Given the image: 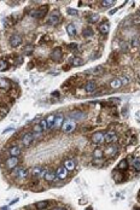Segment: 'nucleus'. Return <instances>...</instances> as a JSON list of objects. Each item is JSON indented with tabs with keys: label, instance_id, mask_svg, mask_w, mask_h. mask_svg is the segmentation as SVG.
I'll list each match as a JSON object with an SVG mask.
<instances>
[{
	"label": "nucleus",
	"instance_id": "c9c22d12",
	"mask_svg": "<svg viewBox=\"0 0 140 210\" xmlns=\"http://www.w3.org/2000/svg\"><path fill=\"white\" fill-rule=\"evenodd\" d=\"M7 112H9L7 107H5V106H1V107H0V117H5V116L7 115Z\"/></svg>",
	"mask_w": 140,
	"mask_h": 210
},
{
	"label": "nucleus",
	"instance_id": "58836bf2",
	"mask_svg": "<svg viewBox=\"0 0 140 210\" xmlns=\"http://www.w3.org/2000/svg\"><path fill=\"white\" fill-rule=\"evenodd\" d=\"M121 82H122V85H128L129 83V79L127 78V76H123V78L121 79Z\"/></svg>",
	"mask_w": 140,
	"mask_h": 210
},
{
	"label": "nucleus",
	"instance_id": "9d476101",
	"mask_svg": "<svg viewBox=\"0 0 140 210\" xmlns=\"http://www.w3.org/2000/svg\"><path fill=\"white\" fill-rule=\"evenodd\" d=\"M62 58H63V51L60 47H56L53 48V51L51 52V59L53 62H60Z\"/></svg>",
	"mask_w": 140,
	"mask_h": 210
},
{
	"label": "nucleus",
	"instance_id": "c85d7f7f",
	"mask_svg": "<svg viewBox=\"0 0 140 210\" xmlns=\"http://www.w3.org/2000/svg\"><path fill=\"white\" fill-rule=\"evenodd\" d=\"M99 15H97V13H94V15H91L90 17L87 18V21H88V23H91V24H93V23H97L98 21H99Z\"/></svg>",
	"mask_w": 140,
	"mask_h": 210
},
{
	"label": "nucleus",
	"instance_id": "20e7f679",
	"mask_svg": "<svg viewBox=\"0 0 140 210\" xmlns=\"http://www.w3.org/2000/svg\"><path fill=\"white\" fill-rule=\"evenodd\" d=\"M91 140L94 145H102L104 144V133L103 132H96L91 136Z\"/></svg>",
	"mask_w": 140,
	"mask_h": 210
},
{
	"label": "nucleus",
	"instance_id": "ddd939ff",
	"mask_svg": "<svg viewBox=\"0 0 140 210\" xmlns=\"http://www.w3.org/2000/svg\"><path fill=\"white\" fill-rule=\"evenodd\" d=\"M21 153H22V147H21L19 145H15V146L9 148V155H10V157H18Z\"/></svg>",
	"mask_w": 140,
	"mask_h": 210
},
{
	"label": "nucleus",
	"instance_id": "bb28decb",
	"mask_svg": "<svg viewBox=\"0 0 140 210\" xmlns=\"http://www.w3.org/2000/svg\"><path fill=\"white\" fill-rule=\"evenodd\" d=\"M66 32H68L69 36H75L76 35V28L74 24H69L68 27H66Z\"/></svg>",
	"mask_w": 140,
	"mask_h": 210
},
{
	"label": "nucleus",
	"instance_id": "1a4fd4ad",
	"mask_svg": "<svg viewBox=\"0 0 140 210\" xmlns=\"http://www.w3.org/2000/svg\"><path fill=\"white\" fill-rule=\"evenodd\" d=\"M34 141V133H25V134L22 136V140H21V142H22V145L24 147H29L30 145H32V142Z\"/></svg>",
	"mask_w": 140,
	"mask_h": 210
},
{
	"label": "nucleus",
	"instance_id": "7c9ffc66",
	"mask_svg": "<svg viewBox=\"0 0 140 210\" xmlns=\"http://www.w3.org/2000/svg\"><path fill=\"white\" fill-rule=\"evenodd\" d=\"M9 69V64L6 60L4 59H0V71H6Z\"/></svg>",
	"mask_w": 140,
	"mask_h": 210
},
{
	"label": "nucleus",
	"instance_id": "a19ab883",
	"mask_svg": "<svg viewBox=\"0 0 140 210\" xmlns=\"http://www.w3.org/2000/svg\"><path fill=\"white\" fill-rule=\"evenodd\" d=\"M109 101H110V103H120V99H117V98H111V99H109Z\"/></svg>",
	"mask_w": 140,
	"mask_h": 210
},
{
	"label": "nucleus",
	"instance_id": "2f4dec72",
	"mask_svg": "<svg viewBox=\"0 0 140 210\" xmlns=\"http://www.w3.org/2000/svg\"><path fill=\"white\" fill-rule=\"evenodd\" d=\"M100 4H102L103 7H110V6H112V5L115 4V1H113V0H103Z\"/></svg>",
	"mask_w": 140,
	"mask_h": 210
},
{
	"label": "nucleus",
	"instance_id": "473e14b6",
	"mask_svg": "<svg viewBox=\"0 0 140 210\" xmlns=\"http://www.w3.org/2000/svg\"><path fill=\"white\" fill-rule=\"evenodd\" d=\"M84 64V60H82L80 57H75L74 59H72V65L74 66H80Z\"/></svg>",
	"mask_w": 140,
	"mask_h": 210
},
{
	"label": "nucleus",
	"instance_id": "72a5a7b5",
	"mask_svg": "<svg viewBox=\"0 0 140 210\" xmlns=\"http://www.w3.org/2000/svg\"><path fill=\"white\" fill-rule=\"evenodd\" d=\"M103 71H104V69H103V66H100V65H99V66H96V68L93 69L92 73H93V75H100V74L103 73Z\"/></svg>",
	"mask_w": 140,
	"mask_h": 210
},
{
	"label": "nucleus",
	"instance_id": "9b49d317",
	"mask_svg": "<svg viewBox=\"0 0 140 210\" xmlns=\"http://www.w3.org/2000/svg\"><path fill=\"white\" fill-rule=\"evenodd\" d=\"M19 163V160L18 157H9L6 161H5V167H6L7 169H10V170H12V169H15Z\"/></svg>",
	"mask_w": 140,
	"mask_h": 210
},
{
	"label": "nucleus",
	"instance_id": "f03ea898",
	"mask_svg": "<svg viewBox=\"0 0 140 210\" xmlns=\"http://www.w3.org/2000/svg\"><path fill=\"white\" fill-rule=\"evenodd\" d=\"M28 174H29V172L25 168H23V167H19V168H15V169H12V175L15 176V178H17V179H24V178H27L28 176Z\"/></svg>",
	"mask_w": 140,
	"mask_h": 210
},
{
	"label": "nucleus",
	"instance_id": "aec40b11",
	"mask_svg": "<svg viewBox=\"0 0 140 210\" xmlns=\"http://www.w3.org/2000/svg\"><path fill=\"white\" fill-rule=\"evenodd\" d=\"M123 85H122V82H121V79H118V78H115L113 80H111V82H110V87L112 89H118V88H121Z\"/></svg>",
	"mask_w": 140,
	"mask_h": 210
},
{
	"label": "nucleus",
	"instance_id": "4468645a",
	"mask_svg": "<svg viewBox=\"0 0 140 210\" xmlns=\"http://www.w3.org/2000/svg\"><path fill=\"white\" fill-rule=\"evenodd\" d=\"M44 179H45V181H47V182H52V181H54L56 180V172L54 170H52V169H48V170H46L45 172V175H44Z\"/></svg>",
	"mask_w": 140,
	"mask_h": 210
},
{
	"label": "nucleus",
	"instance_id": "f3484780",
	"mask_svg": "<svg viewBox=\"0 0 140 210\" xmlns=\"http://www.w3.org/2000/svg\"><path fill=\"white\" fill-rule=\"evenodd\" d=\"M68 172H72L76 168V162L74 160H65L64 161V166H63Z\"/></svg>",
	"mask_w": 140,
	"mask_h": 210
},
{
	"label": "nucleus",
	"instance_id": "39448f33",
	"mask_svg": "<svg viewBox=\"0 0 140 210\" xmlns=\"http://www.w3.org/2000/svg\"><path fill=\"white\" fill-rule=\"evenodd\" d=\"M60 21H62V16H60V13H59L58 11H54V12L51 13V16L48 17V19H47V24H48V25H57V24H58Z\"/></svg>",
	"mask_w": 140,
	"mask_h": 210
},
{
	"label": "nucleus",
	"instance_id": "5701e85b",
	"mask_svg": "<svg viewBox=\"0 0 140 210\" xmlns=\"http://www.w3.org/2000/svg\"><path fill=\"white\" fill-rule=\"evenodd\" d=\"M70 117H71V120H82L85 117V114L82 111H72V112H70Z\"/></svg>",
	"mask_w": 140,
	"mask_h": 210
},
{
	"label": "nucleus",
	"instance_id": "a878e982",
	"mask_svg": "<svg viewBox=\"0 0 140 210\" xmlns=\"http://www.w3.org/2000/svg\"><path fill=\"white\" fill-rule=\"evenodd\" d=\"M64 122V116L59 114V115H56V120H54V127H60L63 125Z\"/></svg>",
	"mask_w": 140,
	"mask_h": 210
},
{
	"label": "nucleus",
	"instance_id": "7ed1b4c3",
	"mask_svg": "<svg viewBox=\"0 0 140 210\" xmlns=\"http://www.w3.org/2000/svg\"><path fill=\"white\" fill-rule=\"evenodd\" d=\"M75 127H76L75 121L69 119V120H65L63 122V125H62V131L65 132V133H71L72 131L75 129Z\"/></svg>",
	"mask_w": 140,
	"mask_h": 210
},
{
	"label": "nucleus",
	"instance_id": "f704fd0d",
	"mask_svg": "<svg viewBox=\"0 0 140 210\" xmlns=\"http://www.w3.org/2000/svg\"><path fill=\"white\" fill-rule=\"evenodd\" d=\"M33 132L34 133H36V134H41L44 131H42V128H41V126L38 123V125H35L34 127H33Z\"/></svg>",
	"mask_w": 140,
	"mask_h": 210
},
{
	"label": "nucleus",
	"instance_id": "ea45409f",
	"mask_svg": "<svg viewBox=\"0 0 140 210\" xmlns=\"http://www.w3.org/2000/svg\"><path fill=\"white\" fill-rule=\"evenodd\" d=\"M69 48H70L71 51H77V45H76V44H70V45H69Z\"/></svg>",
	"mask_w": 140,
	"mask_h": 210
},
{
	"label": "nucleus",
	"instance_id": "8fccbe9b",
	"mask_svg": "<svg viewBox=\"0 0 140 210\" xmlns=\"http://www.w3.org/2000/svg\"><path fill=\"white\" fill-rule=\"evenodd\" d=\"M135 210H140V208H139V209H135Z\"/></svg>",
	"mask_w": 140,
	"mask_h": 210
},
{
	"label": "nucleus",
	"instance_id": "c756f323",
	"mask_svg": "<svg viewBox=\"0 0 140 210\" xmlns=\"http://www.w3.org/2000/svg\"><path fill=\"white\" fill-rule=\"evenodd\" d=\"M82 35H84L85 38H91V36H93V30H92V28H91V27H86V28L84 29V32H82Z\"/></svg>",
	"mask_w": 140,
	"mask_h": 210
},
{
	"label": "nucleus",
	"instance_id": "393cba45",
	"mask_svg": "<svg viewBox=\"0 0 140 210\" xmlns=\"http://www.w3.org/2000/svg\"><path fill=\"white\" fill-rule=\"evenodd\" d=\"M54 120H56V115H50L47 119H46V123H47V129L54 127Z\"/></svg>",
	"mask_w": 140,
	"mask_h": 210
},
{
	"label": "nucleus",
	"instance_id": "423d86ee",
	"mask_svg": "<svg viewBox=\"0 0 140 210\" xmlns=\"http://www.w3.org/2000/svg\"><path fill=\"white\" fill-rule=\"evenodd\" d=\"M104 155H106V157H109V158H113L115 156L118 155V146L115 144L109 145L106 147V150L104 151Z\"/></svg>",
	"mask_w": 140,
	"mask_h": 210
},
{
	"label": "nucleus",
	"instance_id": "37998d69",
	"mask_svg": "<svg viewBox=\"0 0 140 210\" xmlns=\"http://www.w3.org/2000/svg\"><path fill=\"white\" fill-rule=\"evenodd\" d=\"M30 52H33V46H30V45H29V47L27 48V51H25V53H27V54H29Z\"/></svg>",
	"mask_w": 140,
	"mask_h": 210
},
{
	"label": "nucleus",
	"instance_id": "f8f14e48",
	"mask_svg": "<svg viewBox=\"0 0 140 210\" xmlns=\"http://www.w3.org/2000/svg\"><path fill=\"white\" fill-rule=\"evenodd\" d=\"M68 170L64 168V167H59L58 169L56 170V178L58 179V180H65L66 176H68Z\"/></svg>",
	"mask_w": 140,
	"mask_h": 210
},
{
	"label": "nucleus",
	"instance_id": "4c0bfd02",
	"mask_svg": "<svg viewBox=\"0 0 140 210\" xmlns=\"http://www.w3.org/2000/svg\"><path fill=\"white\" fill-rule=\"evenodd\" d=\"M68 13L70 15V16H77L79 15V11L75 9H68Z\"/></svg>",
	"mask_w": 140,
	"mask_h": 210
},
{
	"label": "nucleus",
	"instance_id": "a211bd4d",
	"mask_svg": "<svg viewBox=\"0 0 140 210\" xmlns=\"http://www.w3.org/2000/svg\"><path fill=\"white\" fill-rule=\"evenodd\" d=\"M129 163H131V166L133 167V169L135 172H140V158L133 157V158H131V162H129Z\"/></svg>",
	"mask_w": 140,
	"mask_h": 210
},
{
	"label": "nucleus",
	"instance_id": "c03bdc74",
	"mask_svg": "<svg viewBox=\"0 0 140 210\" xmlns=\"http://www.w3.org/2000/svg\"><path fill=\"white\" fill-rule=\"evenodd\" d=\"M51 95H52V97H59V92H58V91H54Z\"/></svg>",
	"mask_w": 140,
	"mask_h": 210
},
{
	"label": "nucleus",
	"instance_id": "e433bc0d",
	"mask_svg": "<svg viewBox=\"0 0 140 210\" xmlns=\"http://www.w3.org/2000/svg\"><path fill=\"white\" fill-rule=\"evenodd\" d=\"M39 125L41 126V128H42V131H46L47 129V123H46V119H42L40 122H39Z\"/></svg>",
	"mask_w": 140,
	"mask_h": 210
},
{
	"label": "nucleus",
	"instance_id": "79ce46f5",
	"mask_svg": "<svg viewBox=\"0 0 140 210\" xmlns=\"http://www.w3.org/2000/svg\"><path fill=\"white\" fill-rule=\"evenodd\" d=\"M138 45H139L138 39H133V41H132V46H134V47H135V46H138Z\"/></svg>",
	"mask_w": 140,
	"mask_h": 210
},
{
	"label": "nucleus",
	"instance_id": "4be33fe9",
	"mask_svg": "<svg viewBox=\"0 0 140 210\" xmlns=\"http://www.w3.org/2000/svg\"><path fill=\"white\" fill-rule=\"evenodd\" d=\"M48 207H50V201H40L35 204V208L38 210H45Z\"/></svg>",
	"mask_w": 140,
	"mask_h": 210
},
{
	"label": "nucleus",
	"instance_id": "412c9836",
	"mask_svg": "<svg viewBox=\"0 0 140 210\" xmlns=\"http://www.w3.org/2000/svg\"><path fill=\"white\" fill-rule=\"evenodd\" d=\"M0 88L4 89V91H7L11 88V82L7 80V79H0Z\"/></svg>",
	"mask_w": 140,
	"mask_h": 210
},
{
	"label": "nucleus",
	"instance_id": "cd10ccee",
	"mask_svg": "<svg viewBox=\"0 0 140 210\" xmlns=\"http://www.w3.org/2000/svg\"><path fill=\"white\" fill-rule=\"evenodd\" d=\"M103 156H104V151L102 150V148L97 147L94 151H93V157L94 158H103Z\"/></svg>",
	"mask_w": 140,
	"mask_h": 210
},
{
	"label": "nucleus",
	"instance_id": "de8ad7c7",
	"mask_svg": "<svg viewBox=\"0 0 140 210\" xmlns=\"http://www.w3.org/2000/svg\"><path fill=\"white\" fill-rule=\"evenodd\" d=\"M138 82H139V83H140V75H139V76H138Z\"/></svg>",
	"mask_w": 140,
	"mask_h": 210
},
{
	"label": "nucleus",
	"instance_id": "2eb2a0df",
	"mask_svg": "<svg viewBox=\"0 0 140 210\" xmlns=\"http://www.w3.org/2000/svg\"><path fill=\"white\" fill-rule=\"evenodd\" d=\"M21 44H22V38H21L19 35H17V34L11 35V38H10V45H11L12 47H18Z\"/></svg>",
	"mask_w": 140,
	"mask_h": 210
},
{
	"label": "nucleus",
	"instance_id": "6ab92c4d",
	"mask_svg": "<svg viewBox=\"0 0 140 210\" xmlns=\"http://www.w3.org/2000/svg\"><path fill=\"white\" fill-rule=\"evenodd\" d=\"M96 88H97V83L94 82V81H88V82L85 85V89H86V92H88V93L94 92Z\"/></svg>",
	"mask_w": 140,
	"mask_h": 210
},
{
	"label": "nucleus",
	"instance_id": "dca6fc26",
	"mask_svg": "<svg viewBox=\"0 0 140 210\" xmlns=\"http://www.w3.org/2000/svg\"><path fill=\"white\" fill-rule=\"evenodd\" d=\"M98 30H99V33L103 34V35H106L109 34V30H110V23L109 22H103L99 24V27H98Z\"/></svg>",
	"mask_w": 140,
	"mask_h": 210
},
{
	"label": "nucleus",
	"instance_id": "f257e3e1",
	"mask_svg": "<svg viewBox=\"0 0 140 210\" xmlns=\"http://www.w3.org/2000/svg\"><path fill=\"white\" fill-rule=\"evenodd\" d=\"M117 139H118V136H117V133L115 131H109V132L104 133V142H106L109 145L115 144Z\"/></svg>",
	"mask_w": 140,
	"mask_h": 210
},
{
	"label": "nucleus",
	"instance_id": "09e8293b",
	"mask_svg": "<svg viewBox=\"0 0 140 210\" xmlns=\"http://www.w3.org/2000/svg\"><path fill=\"white\" fill-rule=\"evenodd\" d=\"M86 210H92V208H91V207H90V208H87V209H86Z\"/></svg>",
	"mask_w": 140,
	"mask_h": 210
},
{
	"label": "nucleus",
	"instance_id": "a18cd8bd",
	"mask_svg": "<svg viewBox=\"0 0 140 210\" xmlns=\"http://www.w3.org/2000/svg\"><path fill=\"white\" fill-rule=\"evenodd\" d=\"M53 210H65L64 208H62V207H57V208H54Z\"/></svg>",
	"mask_w": 140,
	"mask_h": 210
},
{
	"label": "nucleus",
	"instance_id": "6e6552de",
	"mask_svg": "<svg viewBox=\"0 0 140 210\" xmlns=\"http://www.w3.org/2000/svg\"><path fill=\"white\" fill-rule=\"evenodd\" d=\"M45 172H46V170H44V168H42V167H40V166H35V167H33V168L29 170V174H30L32 176L38 178V179H39V178H41V176L44 178Z\"/></svg>",
	"mask_w": 140,
	"mask_h": 210
},
{
	"label": "nucleus",
	"instance_id": "0eeeda50",
	"mask_svg": "<svg viewBox=\"0 0 140 210\" xmlns=\"http://www.w3.org/2000/svg\"><path fill=\"white\" fill-rule=\"evenodd\" d=\"M47 12H48V6H47V5H45V6H42V7L32 11V12H30V15L34 16V17H36V18H42V17L46 16V13H47Z\"/></svg>",
	"mask_w": 140,
	"mask_h": 210
},
{
	"label": "nucleus",
	"instance_id": "49530a36",
	"mask_svg": "<svg viewBox=\"0 0 140 210\" xmlns=\"http://www.w3.org/2000/svg\"><path fill=\"white\" fill-rule=\"evenodd\" d=\"M17 202H18V199H15V201L11 202V204H15V203H17Z\"/></svg>",
	"mask_w": 140,
	"mask_h": 210
},
{
	"label": "nucleus",
	"instance_id": "b1692460",
	"mask_svg": "<svg viewBox=\"0 0 140 210\" xmlns=\"http://www.w3.org/2000/svg\"><path fill=\"white\" fill-rule=\"evenodd\" d=\"M128 167H129L128 160H123V161H121L120 163H118L117 169H118V170H121V172H126L127 169H128Z\"/></svg>",
	"mask_w": 140,
	"mask_h": 210
}]
</instances>
